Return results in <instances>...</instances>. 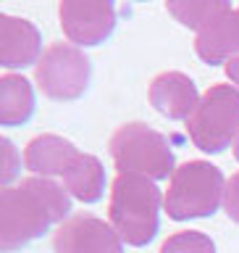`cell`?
Instances as JSON below:
<instances>
[{"instance_id":"cell-1","label":"cell","mask_w":239,"mask_h":253,"mask_svg":"<svg viewBox=\"0 0 239 253\" xmlns=\"http://www.w3.org/2000/svg\"><path fill=\"white\" fill-rule=\"evenodd\" d=\"M71 213L68 190L50 177H27L19 187L0 193V251L16 248L42 237L53 224H63Z\"/></svg>"},{"instance_id":"cell-2","label":"cell","mask_w":239,"mask_h":253,"mask_svg":"<svg viewBox=\"0 0 239 253\" xmlns=\"http://www.w3.org/2000/svg\"><path fill=\"white\" fill-rule=\"evenodd\" d=\"M163 195L153 179L139 174H118L110 185L108 219L126 245L142 248L158 235Z\"/></svg>"},{"instance_id":"cell-3","label":"cell","mask_w":239,"mask_h":253,"mask_svg":"<svg viewBox=\"0 0 239 253\" xmlns=\"http://www.w3.org/2000/svg\"><path fill=\"white\" fill-rule=\"evenodd\" d=\"M226 177L208 161H184L169 179L163 206L171 219H203L213 216L226 195Z\"/></svg>"},{"instance_id":"cell-4","label":"cell","mask_w":239,"mask_h":253,"mask_svg":"<svg viewBox=\"0 0 239 253\" xmlns=\"http://www.w3.org/2000/svg\"><path fill=\"white\" fill-rule=\"evenodd\" d=\"M118 174H139L147 179H166L173 174V150L161 132L142 122H129L110 134L108 142Z\"/></svg>"},{"instance_id":"cell-5","label":"cell","mask_w":239,"mask_h":253,"mask_svg":"<svg viewBox=\"0 0 239 253\" xmlns=\"http://www.w3.org/2000/svg\"><path fill=\"white\" fill-rule=\"evenodd\" d=\"M187 132L203 153H221L239 134V90L234 84H213L187 119Z\"/></svg>"},{"instance_id":"cell-6","label":"cell","mask_w":239,"mask_h":253,"mask_svg":"<svg viewBox=\"0 0 239 253\" xmlns=\"http://www.w3.org/2000/svg\"><path fill=\"white\" fill-rule=\"evenodd\" d=\"M92 79V63L82 47L71 42H53L34 66V82L42 95L53 100L82 98Z\"/></svg>"},{"instance_id":"cell-7","label":"cell","mask_w":239,"mask_h":253,"mask_svg":"<svg viewBox=\"0 0 239 253\" xmlns=\"http://www.w3.org/2000/svg\"><path fill=\"white\" fill-rule=\"evenodd\" d=\"M61 29L76 47H92L116 29V5L108 0H61Z\"/></svg>"},{"instance_id":"cell-8","label":"cell","mask_w":239,"mask_h":253,"mask_svg":"<svg viewBox=\"0 0 239 253\" xmlns=\"http://www.w3.org/2000/svg\"><path fill=\"white\" fill-rule=\"evenodd\" d=\"M55 253H124V240L110 221L92 213H74L53 235Z\"/></svg>"},{"instance_id":"cell-9","label":"cell","mask_w":239,"mask_h":253,"mask_svg":"<svg viewBox=\"0 0 239 253\" xmlns=\"http://www.w3.org/2000/svg\"><path fill=\"white\" fill-rule=\"evenodd\" d=\"M150 106H153L158 114L173 119V122H181L195 114L197 103H200V92H197V84L181 71H163L153 79L150 84Z\"/></svg>"},{"instance_id":"cell-10","label":"cell","mask_w":239,"mask_h":253,"mask_svg":"<svg viewBox=\"0 0 239 253\" xmlns=\"http://www.w3.org/2000/svg\"><path fill=\"white\" fill-rule=\"evenodd\" d=\"M42 40L32 21L19 16H0V66L3 69H24L37 63L42 55Z\"/></svg>"},{"instance_id":"cell-11","label":"cell","mask_w":239,"mask_h":253,"mask_svg":"<svg viewBox=\"0 0 239 253\" xmlns=\"http://www.w3.org/2000/svg\"><path fill=\"white\" fill-rule=\"evenodd\" d=\"M195 50L210 66L239 58V5H232L203 32H197Z\"/></svg>"},{"instance_id":"cell-12","label":"cell","mask_w":239,"mask_h":253,"mask_svg":"<svg viewBox=\"0 0 239 253\" xmlns=\"http://www.w3.org/2000/svg\"><path fill=\"white\" fill-rule=\"evenodd\" d=\"M76 156L79 150L74 148V142L63 140L58 134H37L24 150V166L39 177H53V174L63 177Z\"/></svg>"},{"instance_id":"cell-13","label":"cell","mask_w":239,"mask_h":253,"mask_svg":"<svg viewBox=\"0 0 239 253\" xmlns=\"http://www.w3.org/2000/svg\"><path fill=\"white\" fill-rule=\"evenodd\" d=\"M63 187L82 203H95L105 193V171L102 164L90 153H79L63 174Z\"/></svg>"},{"instance_id":"cell-14","label":"cell","mask_w":239,"mask_h":253,"mask_svg":"<svg viewBox=\"0 0 239 253\" xmlns=\"http://www.w3.org/2000/svg\"><path fill=\"white\" fill-rule=\"evenodd\" d=\"M34 114V90L29 79L5 74L0 79V124L16 126L29 122Z\"/></svg>"},{"instance_id":"cell-15","label":"cell","mask_w":239,"mask_h":253,"mask_svg":"<svg viewBox=\"0 0 239 253\" xmlns=\"http://www.w3.org/2000/svg\"><path fill=\"white\" fill-rule=\"evenodd\" d=\"M229 8H232V3H224V0H169L166 3V11L179 24L197 32H203L221 13H226Z\"/></svg>"},{"instance_id":"cell-16","label":"cell","mask_w":239,"mask_h":253,"mask_svg":"<svg viewBox=\"0 0 239 253\" xmlns=\"http://www.w3.org/2000/svg\"><path fill=\"white\" fill-rule=\"evenodd\" d=\"M161 253H216V243L205 232L197 229H187V232H176L161 245Z\"/></svg>"},{"instance_id":"cell-17","label":"cell","mask_w":239,"mask_h":253,"mask_svg":"<svg viewBox=\"0 0 239 253\" xmlns=\"http://www.w3.org/2000/svg\"><path fill=\"white\" fill-rule=\"evenodd\" d=\"M0 145H3V171H0V179H3V185L8 187V182H11L16 174H19V161H16V148H13V142L3 137L0 140Z\"/></svg>"},{"instance_id":"cell-18","label":"cell","mask_w":239,"mask_h":253,"mask_svg":"<svg viewBox=\"0 0 239 253\" xmlns=\"http://www.w3.org/2000/svg\"><path fill=\"white\" fill-rule=\"evenodd\" d=\"M224 211L226 216L239 224V171L232 174V179L226 182V195H224Z\"/></svg>"},{"instance_id":"cell-19","label":"cell","mask_w":239,"mask_h":253,"mask_svg":"<svg viewBox=\"0 0 239 253\" xmlns=\"http://www.w3.org/2000/svg\"><path fill=\"white\" fill-rule=\"evenodd\" d=\"M226 77L232 79V84H237V90H239V58H232L226 63Z\"/></svg>"},{"instance_id":"cell-20","label":"cell","mask_w":239,"mask_h":253,"mask_svg":"<svg viewBox=\"0 0 239 253\" xmlns=\"http://www.w3.org/2000/svg\"><path fill=\"white\" fill-rule=\"evenodd\" d=\"M234 158L239 161V134H237V140H234Z\"/></svg>"}]
</instances>
